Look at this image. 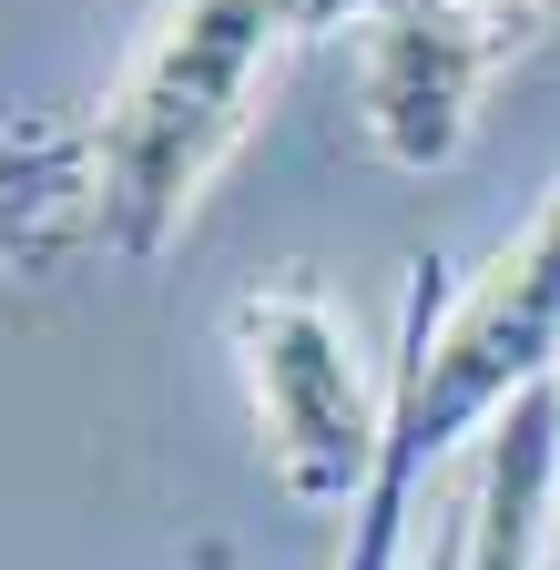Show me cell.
I'll list each match as a JSON object with an SVG mask.
<instances>
[{"label": "cell", "mask_w": 560, "mask_h": 570, "mask_svg": "<svg viewBox=\"0 0 560 570\" xmlns=\"http://www.w3.org/2000/svg\"><path fill=\"white\" fill-rule=\"evenodd\" d=\"M316 11L326 0H164L144 61L92 122V255L154 265L194 225Z\"/></svg>", "instance_id": "6da1fadb"}, {"label": "cell", "mask_w": 560, "mask_h": 570, "mask_svg": "<svg viewBox=\"0 0 560 570\" xmlns=\"http://www.w3.org/2000/svg\"><path fill=\"white\" fill-rule=\"evenodd\" d=\"M560 377V184L520 225V245L489 255L469 296L439 306V265H417L407 285V336H397V417H387V469L367 489L377 520H407L429 469L500 428L530 387Z\"/></svg>", "instance_id": "7a4b0ae2"}, {"label": "cell", "mask_w": 560, "mask_h": 570, "mask_svg": "<svg viewBox=\"0 0 560 570\" xmlns=\"http://www.w3.org/2000/svg\"><path fill=\"white\" fill-rule=\"evenodd\" d=\"M235 367L255 397V439L265 469L296 510H367V489L387 469V417H397V367L377 377V356L357 346V326L336 316L326 285L306 275H265L255 296H235L225 316Z\"/></svg>", "instance_id": "3957f363"}, {"label": "cell", "mask_w": 560, "mask_h": 570, "mask_svg": "<svg viewBox=\"0 0 560 570\" xmlns=\"http://www.w3.org/2000/svg\"><path fill=\"white\" fill-rule=\"evenodd\" d=\"M540 21L550 0H367V142L407 174L459 164Z\"/></svg>", "instance_id": "277c9868"}, {"label": "cell", "mask_w": 560, "mask_h": 570, "mask_svg": "<svg viewBox=\"0 0 560 570\" xmlns=\"http://www.w3.org/2000/svg\"><path fill=\"white\" fill-rule=\"evenodd\" d=\"M550 510H560V377L530 387L479 449L469 479V550L459 570H540L550 560Z\"/></svg>", "instance_id": "5b68a950"}, {"label": "cell", "mask_w": 560, "mask_h": 570, "mask_svg": "<svg viewBox=\"0 0 560 570\" xmlns=\"http://www.w3.org/2000/svg\"><path fill=\"white\" fill-rule=\"evenodd\" d=\"M92 245V132H0V275Z\"/></svg>", "instance_id": "8992f818"}]
</instances>
